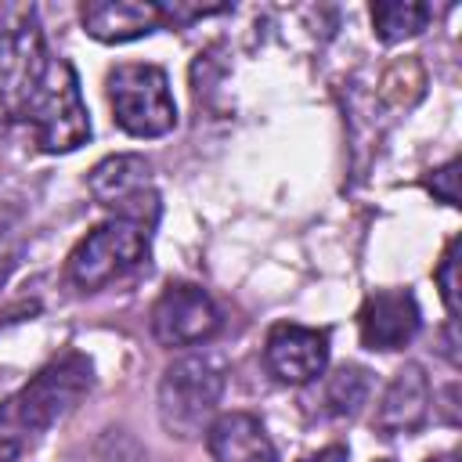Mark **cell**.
I'll list each match as a JSON object with an SVG mask.
<instances>
[{
  "instance_id": "cell-13",
  "label": "cell",
  "mask_w": 462,
  "mask_h": 462,
  "mask_svg": "<svg viewBox=\"0 0 462 462\" xmlns=\"http://www.w3.org/2000/svg\"><path fill=\"white\" fill-rule=\"evenodd\" d=\"M79 22L87 36L101 43H130L137 36H148L152 29L162 25L159 4H141V0H94L79 7Z\"/></svg>"
},
{
  "instance_id": "cell-11",
  "label": "cell",
  "mask_w": 462,
  "mask_h": 462,
  "mask_svg": "<svg viewBox=\"0 0 462 462\" xmlns=\"http://www.w3.org/2000/svg\"><path fill=\"white\" fill-rule=\"evenodd\" d=\"M430 415V379L422 372V365L408 361L404 368L393 372L390 386L379 397L375 408V430L383 437H397V433H415Z\"/></svg>"
},
{
  "instance_id": "cell-20",
  "label": "cell",
  "mask_w": 462,
  "mask_h": 462,
  "mask_svg": "<svg viewBox=\"0 0 462 462\" xmlns=\"http://www.w3.org/2000/svg\"><path fill=\"white\" fill-rule=\"evenodd\" d=\"M426 462H455V455L448 451V455H437V458H426Z\"/></svg>"
},
{
  "instance_id": "cell-5",
  "label": "cell",
  "mask_w": 462,
  "mask_h": 462,
  "mask_svg": "<svg viewBox=\"0 0 462 462\" xmlns=\"http://www.w3.org/2000/svg\"><path fill=\"white\" fill-rule=\"evenodd\" d=\"M148 260V231L130 220H108L94 227L72 253H69V282L83 292L105 289L123 274L137 271Z\"/></svg>"
},
{
  "instance_id": "cell-16",
  "label": "cell",
  "mask_w": 462,
  "mask_h": 462,
  "mask_svg": "<svg viewBox=\"0 0 462 462\" xmlns=\"http://www.w3.org/2000/svg\"><path fill=\"white\" fill-rule=\"evenodd\" d=\"M433 282H437L440 300H444V307L455 321V314H458V238H448V245H444V253L433 267Z\"/></svg>"
},
{
  "instance_id": "cell-6",
  "label": "cell",
  "mask_w": 462,
  "mask_h": 462,
  "mask_svg": "<svg viewBox=\"0 0 462 462\" xmlns=\"http://www.w3.org/2000/svg\"><path fill=\"white\" fill-rule=\"evenodd\" d=\"M25 123H32L36 144L43 152H72L90 137V119H87L83 94H79V79L65 58H51L43 87Z\"/></svg>"
},
{
  "instance_id": "cell-21",
  "label": "cell",
  "mask_w": 462,
  "mask_h": 462,
  "mask_svg": "<svg viewBox=\"0 0 462 462\" xmlns=\"http://www.w3.org/2000/svg\"><path fill=\"white\" fill-rule=\"evenodd\" d=\"M379 462H386V458H379Z\"/></svg>"
},
{
  "instance_id": "cell-2",
  "label": "cell",
  "mask_w": 462,
  "mask_h": 462,
  "mask_svg": "<svg viewBox=\"0 0 462 462\" xmlns=\"http://www.w3.org/2000/svg\"><path fill=\"white\" fill-rule=\"evenodd\" d=\"M224 397V365L209 354H188L166 365L159 379V422L170 437L191 440L209 430Z\"/></svg>"
},
{
  "instance_id": "cell-9",
  "label": "cell",
  "mask_w": 462,
  "mask_h": 462,
  "mask_svg": "<svg viewBox=\"0 0 462 462\" xmlns=\"http://www.w3.org/2000/svg\"><path fill=\"white\" fill-rule=\"evenodd\" d=\"M263 365L278 383L303 386L318 379L328 365V332L325 328H307L292 321H278L267 332L263 343Z\"/></svg>"
},
{
  "instance_id": "cell-4",
  "label": "cell",
  "mask_w": 462,
  "mask_h": 462,
  "mask_svg": "<svg viewBox=\"0 0 462 462\" xmlns=\"http://www.w3.org/2000/svg\"><path fill=\"white\" fill-rule=\"evenodd\" d=\"M105 94L112 105V119L130 137H162L177 123L170 79L159 65H148V61L116 65L105 79Z\"/></svg>"
},
{
  "instance_id": "cell-14",
  "label": "cell",
  "mask_w": 462,
  "mask_h": 462,
  "mask_svg": "<svg viewBox=\"0 0 462 462\" xmlns=\"http://www.w3.org/2000/svg\"><path fill=\"white\" fill-rule=\"evenodd\" d=\"M430 22V4L422 0H379L372 4V25L383 43H397L419 36Z\"/></svg>"
},
{
  "instance_id": "cell-3",
  "label": "cell",
  "mask_w": 462,
  "mask_h": 462,
  "mask_svg": "<svg viewBox=\"0 0 462 462\" xmlns=\"http://www.w3.org/2000/svg\"><path fill=\"white\" fill-rule=\"evenodd\" d=\"M51 54L32 11H22L0 29V134L11 123L29 119L32 101L43 87Z\"/></svg>"
},
{
  "instance_id": "cell-12",
  "label": "cell",
  "mask_w": 462,
  "mask_h": 462,
  "mask_svg": "<svg viewBox=\"0 0 462 462\" xmlns=\"http://www.w3.org/2000/svg\"><path fill=\"white\" fill-rule=\"evenodd\" d=\"M209 462H278L263 422L249 411H227L206 430Z\"/></svg>"
},
{
  "instance_id": "cell-18",
  "label": "cell",
  "mask_w": 462,
  "mask_h": 462,
  "mask_svg": "<svg viewBox=\"0 0 462 462\" xmlns=\"http://www.w3.org/2000/svg\"><path fill=\"white\" fill-rule=\"evenodd\" d=\"M343 458H346V448L332 444V448H321V451H314V455H303L300 462H343Z\"/></svg>"
},
{
  "instance_id": "cell-17",
  "label": "cell",
  "mask_w": 462,
  "mask_h": 462,
  "mask_svg": "<svg viewBox=\"0 0 462 462\" xmlns=\"http://www.w3.org/2000/svg\"><path fill=\"white\" fill-rule=\"evenodd\" d=\"M440 202H448V206H455L458 202V159H448L444 166H437V170H430V177L422 180Z\"/></svg>"
},
{
  "instance_id": "cell-8",
  "label": "cell",
  "mask_w": 462,
  "mask_h": 462,
  "mask_svg": "<svg viewBox=\"0 0 462 462\" xmlns=\"http://www.w3.org/2000/svg\"><path fill=\"white\" fill-rule=\"evenodd\" d=\"M220 328L213 296L191 282H170L152 307V336L162 346H195Z\"/></svg>"
},
{
  "instance_id": "cell-7",
  "label": "cell",
  "mask_w": 462,
  "mask_h": 462,
  "mask_svg": "<svg viewBox=\"0 0 462 462\" xmlns=\"http://www.w3.org/2000/svg\"><path fill=\"white\" fill-rule=\"evenodd\" d=\"M87 188H90L94 202L101 209H108L116 220H130L144 231L159 220V191H155L152 166L144 155L123 152V155L101 159L90 170Z\"/></svg>"
},
{
  "instance_id": "cell-19",
  "label": "cell",
  "mask_w": 462,
  "mask_h": 462,
  "mask_svg": "<svg viewBox=\"0 0 462 462\" xmlns=\"http://www.w3.org/2000/svg\"><path fill=\"white\" fill-rule=\"evenodd\" d=\"M14 253H11V245L7 242H0V285H7V278H11V271H14Z\"/></svg>"
},
{
  "instance_id": "cell-1",
  "label": "cell",
  "mask_w": 462,
  "mask_h": 462,
  "mask_svg": "<svg viewBox=\"0 0 462 462\" xmlns=\"http://www.w3.org/2000/svg\"><path fill=\"white\" fill-rule=\"evenodd\" d=\"M90 383H94V368L76 350L40 368L14 397L0 404V462H14L54 422H61L90 393Z\"/></svg>"
},
{
  "instance_id": "cell-15",
  "label": "cell",
  "mask_w": 462,
  "mask_h": 462,
  "mask_svg": "<svg viewBox=\"0 0 462 462\" xmlns=\"http://www.w3.org/2000/svg\"><path fill=\"white\" fill-rule=\"evenodd\" d=\"M368 372L361 365H343L325 383V408L328 415H354L368 397Z\"/></svg>"
},
{
  "instance_id": "cell-10",
  "label": "cell",
  "mask_w": 462,
  "mask_h": 462,
  "mask_svg": "<svg viewBox=\"0 0 462 462\" xmlns=\"http://www.w3.org/2000/svg\"><path fill=\"white\" fill-rule=\"evenodd\" d=\"M422 318L408 289H379L357 310V332L368 350H401L415 339Z\"/></svg>"
}]
</instances>
